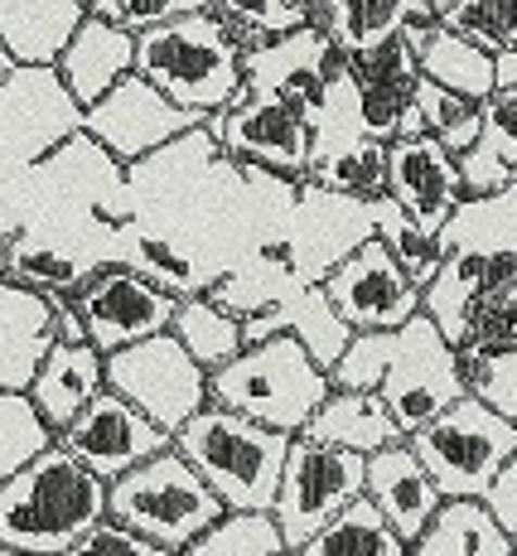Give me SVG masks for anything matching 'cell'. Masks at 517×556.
Wrapping results in <instances>:
<instances>
[{
    "instance_id": "7c38bea8",
    "label": "cell",
    "mask_w": 517,
    "mask_h": 556,
    "mask_svg": "<svg viewBox=\"0 0 517 556\" xmlns=\"http://www.w3.org/2000/svg\"><path fill=\"white\" fill-rule=\"evenodd\" d=\"M373 238L368 223V199H349V194H325V189L295 185V203L286 213L281 242L295 266V286H319L339 262H349L363 242Z\"/></svg>"
},
{
    "instance_id": "52a82bcc",
    "label": "cell",
    "mask_w": 517,
    "mask_h": 556,
    "mask_svg": "<svg viewBox=\"0 0 517 556\" xmlns=\"http://www.w3.org/2000/svg\"><path fill=\"white\" fill-rule=\"evenodd\" d=\"M406 451L426 469L440 498H474L489 489L508 459H517V421H503L489 406L459 397L440 416H430L421 431L406 435Z\"/></svg>"
},
{
    "instance_id": "4dcf8cb0",
    "label": "cell",
    "mask_w": 517,
    "mask_h": 556,
    "mask_svg": "<svg viewBox=\"0 0 517 556\" xmlns=\"http://www.w3.org/2000/svg\"><path fill=\"white\" fill-rule=\"evenodd\" d=\"M416 78L430 83V88L450 92V98H465V102H489L493 98V53L465 45V39L445 35V29H436V35L426 39V49L416 53Z\"/></svg>"
},
{
    "instance_id": "60d3db41",
    "label": "cell",
    "mask_w": 517,
    "mask_h": 556,
    "mask_svg": "<svg viewBox=\"0 0 517 556\" xmlns=\"http://www.w3.org/2000/svg\"><path fill=\"white\" fill-rule=\"evenodd\" d=\"M343 73L353 88H416V53L402 39H382L363 53H343Z\"/></svg>"
},
{
    "instance_id": "ee69618b",
    "label": "cell",
    "mask_w": 517,
    "mask_h": 556,
    "mask_svg": "<svg viewBox=\"0 0 517 556\" xmlns=\"http://www.w3.org/2000/svg\"><path fill=\"white\" fill-rule=\"evenodd\" d=\"M479 508L489 513L493 528H499L503 538L517 542V459H508V465L489 479V489L479 494Z\"/></svg>"
},
{
    "instance_id": "ab89813d",
    "label": "cell",
    "mask_w": 517,
    "mask_h": 556,
    "mask_svg": "<svg viewBox=\"0 0 517 556\" xmlns=\"http://www.w3.org/2000/svg\"><path fill=\"white\" fill-rule=\"evenodd\" d=\"M455 349H517V281L493 286L469 305Z\"/></svg>"
},
{
    "instance_id": "c3c4849f",
    "label": "cell",
    "mask_w": 517,
    "mask_h": 556,
    "mask_svg": "<svg viewBox=\"0 0 517 556\" xmlns=\"http://www.w3.org/2000/svg\"><path fill=\"white\" fill-rule=\"evenodd\" d=\"M10 68H15V63H10V53L0 49V83H5V73H10Z\"/></svg>"
},
{
    "instance_id": "7a4b0ae2",
    "label": "cell",
    "mask_w": 517,
    "mask_h": 556,
    "mask_svg": "<svg viewBox=\"0 0 517 556\" xmlns=\"http://www.w3.org/2000/svg\"><path fill=\"white\" fill-rule=\"evenodd\" d=\"M136 39L131 73L146 78L165 102L185 106V112H223L232 92L242 88V39L228 20L213 10H193V15L165 20L155 29H141Z\"/></svg>"
},
{
    "instance_id": "f907efd6",
    "label": "cell",
    "mask_w": 517,
    "mask_h": 556,
    "mask_svg": "<svg viewBox=\"0 0 517 556\" xmlns=\"http://www.w3.org/2000/svg\"><path fill=\"white\" fill-rule=\"evenodd\" d=\"M0 556H25V552H10V547H0Z\"/></svg>"
},
{
    "instance_id": "f546056e",
    "label": "cell",
    "mask_w": 517,
    "mask_h": 556,
    "mask_svg": "<svg viewBox=\"0 0 517 556\" xmlns=\"http://www.w3.org/2000/svg\"><path fill=\"white\" fill-rule=\"evenodd\" d=\"M92 276V266H83L73 252L53 248L45 238L29 232H5L0 238V281L25 286L35 295H73Z\"/></svg>"
},
{
    "instance_id": "d6a6232c",
    "label": "cell",
    "mask_w": 517,
    "mask_h": 556,
    "mask_svg": "<svg viewBox=\"0 0 517 556\" xmlns=\"http://www.w3.org/2000/svg\"><path fill=\"white\" fill-rule=\"evenodd\" d=\"M295 556H406V547L396 542V532L377 518V508L368 498H353V504L333 522H325Z\"/></svg>"
},
{
    "instance_id": "74e56055",
    "label": "cell",
    "mask_w": 517,
    "mask_h": 556,
    "mask_svg": "<svg viewBox=\"0 0 517 556\" xmlns=\"http://www.w3.org/2000/svg\"><path fill=\"white\" fill-rule=\"evenodd\" d=\"M286 542L276 532L272 513H223L213 528L185 547V556H281Z\"/></svg>"
},
{
    "instance_id": "f5cc1de1",
    "label": "cell",
    "mask_w": 517,
    "mask_h": 556,
    "mask_svg": "<svg viewBox=\"0 0 517 556\" xmlns=\"http://www.w3.org/2000/svg\"><path fill=\"white\" fill-rule=\"evenodd\" d=\"M78 5H83V10H88V0H78Z\"/></svg>"
},
{
    "instance_id": "1f68e13d",
    "label": "cell",
    "mask_w": 517,
    "mask_h": 556,
    "mask_svg": "<svg viewBox=\"0 0 517 556\" xmlns=\"http://www.w3.org/2000/svg\"><path fill=\"white\" fill-rule=\"evenodd\" d=\"M165 334L175 339L203 372H218L223 363H232L237 354H242V325H237L232 315H223L209 295H189V301H179Z\"/></svg>"
},
{
    "instance_id": "7402d4cb",
    "label": "cell",
    "mask_w": 517,
    "mask_h": 556,
    "mask_svg": "<svg viewBox=\"0 0 517 556\" xmlns=\"http://www.w3.org/2000/svg\"><path fill=\"white\" fill-rule=\"evenodd\" d=\"M503 281H517V256H469V252H445L436 276L421 286V319L436 325V334L455 349L459 325H465L469 305L483 291Z\"/></svg>"
},
{
    "instance_id": "e575fe53",
    "label": "cell",
    "mask_w": 517,
    "mask_h": 556,
    "mask_svg": "<svg viewBox=\"0 0 517 556\" xmlns=\"http://www.w3.org/2000/svg\"><path fill=\"white\" fill-rule=\"evenodd\" d=\"M455 378L469 402L517 421V349H455Z\"/></svg>"
},
{
    "instance_id": "d6986e66",
    "label": "cell",
    "mask_w": 517,
    "mask_h": 556,
    "mask_svg": "<svg viewBox=\"0 0 517 556\" xmlns=\"http://www.w3.org/2000/svg\"><path fill=\"white\" fill-rule=\"evenodd\" d=\"M363 498L377 508V518L396 532L402 547H412L421 538V528L436 518V508L445 498L436 494V484L426 479V469L416 465V455L406 451V441L387 445L363 459Z\"/></svg>"
},
{
    "instance_id": "8d00e7d4",
    "label": "cell",
    "mask_w": 517,
    "mask_h": 556,
    "mask_svg": "<svg viewBox=\"0 0 517 556\" xmlns=\"http://www.w3.org/2000/svg\"><path fill=\"white\" fill-rule=\"evenodd\" d=\"M479 106L465 102V98H450V92L430 88V83H421V78H416V88H412L416 126H421L426 136H436V146H440V151H450V155L469 151V146L479 141V126H483Z\"/></svg>"
},
{
    "instance_id": "d590c367",
    "label": "cell",
    "mask_w": 517,
    "mask_h": 556,
    "mask_svg": "<svg viewBox=\"0 0 517 556\" xmlns=\"http://www.w3.org/2000/svg\"><path fill=\"white\" fill-rule=\"evenodd\" d=\"M436 25L483 53H503L517 49V0H450Z\"/></svg>"
},
{
    "instance_id": "816d5d0a",
    "label": "cell",
    "mask_w": 517,
    "mask_h": 556,
    "mask_svg": "<svg viewBox=\"0 0 517 556\" xmlns=\"http://www.w3.org/2000/svg\"><path fill=\"white\" fill-rule=\"evenodd\" d=\"M0 189H5V169H0Z\"/></svg>"
},
{
    "instance_id": "9c48e42d",
    "label": "cell",
    "mask_w": 517,
    "mask_h": 556,
    "mask_svg": "<svg viewBox=\"0 0 517 556\" xmlns=\"http://www.w3.org/2000/svg\"><path fill=\"white\" fill-rule=\"evenodd\" d=\"M102 378H106V392H116L126 406H136L165 435H175L189 416H199L209 406V372L169 334L141 339L131 349L106 354Z\"/></svg>"
},
{
    "instance_id": "7bdbcfd3",
    "label": "cell",
    "mask_w": 517,
    "mask_h": 556,
    "mask_svg": "<svg viewBox=\"0 0 517 556\" xmlns=\"http://www.w3.org/2000/svg\"><path fill=\"white\" fill-rule=\"evenodd\" d=\"M63 556H169V552L150 547V542L136 538V532H126V528H116V522L102 518L92 532H83V538L73 542Z\"/></svg>"
},
{
    "instance_id": "cb8c5ba5",
    "label": "cell",
    "mask_w": 517,
    "mask_h": 556,
    "mask_svg": "<svg viewBox=\"0 0 517 556\" xmlns=\"http://www.w3.org/2000/svg\"><path fill=\"white\" fill-rule=\"evenodd\" d=\"M83 15L78 0H0V49L20 68H53Z\"/></svg>"
},
{
    "instance_id": "5bb4252c",
    "label": "cell",
    "mask_w": 517,
    "mask_h": 556,
    "mask_svg": "<svg viewBox=\"0 0 517 556\" xmlns=\"http://www.w3.org/2000/svg\"><path fill=\"white\" fill-rule=\"evenodd\" d=\"M333 315L349 325V334H387L421 315V291L402 276V266L387 256L377 238H368L349 262H339L319 281Z\"/></svg>"
},
{
    "instance_id": "ac0fdd59",
    "label": "cell",
    "mask_w": 517,
    "mask_h": 556,
    "mask_svg": "<svg viewBox=\"0 0 517 556\" xmlns=\"http://www.w3.org/2000/svg\"><path fill=\"white\" fill-rule=\"evenodd\" d=\"M329 59H333V49H329L325 29L300 25V29H290V35L262 39L256 49H247L242 53V83L252 92H276V98L300 102L310 112V122H315Z\"/></svg>"
},
{
    "instance_id": "484cf974",
    "label": "cell",
    "mask_w": 517,
    "mask_h": 556,
    "mask_svg": "<svg viewBox=\"0 0 517 556\" xmlns=\"http://www.w3.org/2000/svg\"><path fill=\"white\" fill-rule=\"evenodd\" d=\"M300 435L319 441V445H333V451H343V455H358V459H368V455L402 441L396 421L387 416V406L377 402L373 392H333V388Z\"/></svg>"
},
{
    "instance_id": "b9f144b4",
    "label": "cell",
    "mask_w": 517,
    "mask_h": 556,
    "mask_svg": "<svg viewBox=\"0 0 517 556\" xmlns=\"http://www.w3.org/2000/svg\"><path fill=\"white\" fill-rule=\"evenodd\" d=\"M209 10L218 20H228L232 29H252V35H290V29L310 25L315 10L300 5V0H209Z\"/></svg>"
},
{
    "instance_id": "f35d334b",
    "label": "cell",
    "mask_w": 517,
    "mask_h": 556,
    "mask_svg": "<svg viewBox=\"0 0 517 556\" xmlns=\"http://www.w3.org/2000/svg\"><path fill=\"white\" fill-rule=\"evenodd\" d=\"M49 445H53V431L39 421L35 402L25 392H0V484L10 475H20L29 459H39Z\"/></svg>"
},
{
    "instance_id": "ba28073f",
    "label": "cell",
    "mask_w": 517,
    "mask_h": 556,
    "mask_svg": "<svg viewBox=\"0 0 517 556\" xmlns=\"http://www.w3.org/2000/svg\"><path fill=\"white\" fill-rule=\"evenodd\" d=\"M203 131L223 146V155L237 165L266 169V175L281 179H305V160H310V136L315 122L300 102L276 98V92H252L242 88L232 92V102L223 112L203 116Z\"/></svg>"
},
{
    "instance_id": "f1b7e54d",
    "label": "cell",
    "mask_w": 517,
    "mask_h": 556,
    "mask_svg": "<svg viewBox=\"0 0 517 556\" xmlns=\"http://www.w3.org/2000/svg\"><path fill=\"white\" fill-rule=\"evenodd\" d=\"M406 556H517V542L503 538L474 498H445Z\"/></svg>"
},
{
    "instance_id": "836d02e7",
    "label": "cell",
    "mask_w": 517,
    "mask_h": 556,
    "mask_svg": "<svg viewBox=\"0 0 517 556\" xmlns=\"http://www.w3.org/2000/svg\"><path fill=\"white\" fill-rule=\"evenodd\" d=\"M368 223H373V238L387 248V256H392V262L402 266L406 281L421 291L430 276H436L440 256H445V252H440V242H436V232H421L387 194L368 199Z\"/></svg>"
},
{
    "instance_id": "44dd1931",
    "label": "cell",
    "mask_w": 517,
    "mask_h": 556,
    "mask_svg": "<svg viewBox=\"0 0 517 556\" xmlns=\"http://www.w3.org/2000/svg\"><path fill=\"white\" fill-rule=\"evenodd\" d=\"M131 59H136V39L116 25H102V20H88L73 29V39L63 45V53L53 59V73L59 83L68 88V98L88 112L92 102H102L116 83L131 73Z\"/></svg>"
},
{
    "instance_id": "83f0119b",
    "label": "cell",
    "mask_w": 517,
    "mask_h": 556,
    "mask_svg": "<svg viewBox=\"0 0 517 556\" xmlns=\"http://www.w3.org/2000/svg\"><path fill=\"white\" fill-rule=\"evenodd\" d=\"M440 252L517 256V185L483 199H459L436 232Z\"/></svg>"
},
{
    "instance_id": "ffe728a7",
    "label": "cell",
    "mask_w": 517,
    "mask_h": 556,
    "mask_svg": "<svg viewBox=\"0 0 517 556\" xmlns=\"http://www.w3.org/2000/svg\"><path fill=\"white\" fill-rule=\"evenodd\" d=\"M262 339H290V344L305 349V358L315 363L319 372H329L333 363L343 358L349 349V325L329 309L325 291L319 286H305V291H290L286 301H276L262 315L242 319V349L247 344H262Z\"/></svg>"
},
{
    "instance_id": "d4e9b609",
    "label": "cell",
    "mask_w": 517,
    "mask_h": 556,
    "mask_svg": "<svg viewBox=\"0 0 517 556\" xmlns=\"http://www.w3.org/2000/svg\"><path fill=\"white\" fill-rule=\"evenodd\" d=\"M49 349L53 339L45 295L0 281V392H29Z\"/></svg>"
},
{
    "instance_id": "9a60e30c",
    "label": "cell",
    "mask_w": 517,
    "mask_h": 556,
    "mask_svg": "<svg viewBox=\"0 0 517 556\" xmlns=\"http://www.w3.org/2000/svg\"><path fill=\"white\" fill-rule=\"evenodd\" d=\"M73 305L83 315L88 344L106 358L116 349H131L141 339L165 334L179 301L165 295L160 286L141 281L136 271H126V266H97L88 281L73 291Z\"/></svg>"
},
{
    "instance_id": "5b68a950",
    "label": "cell",
    "mask_w": 517,
    "mask_h": 556,
    "mask_svg": "<svg viewBox=\"0 0 517 556\" xmlns=\"http://www.w3.org/2000/svg\"><path fill=\"white\" fill-rule=\"evenodd\" d=\"M329 397V372L305 358V349L290 339H262L247 344L232 363L209 372V406L256 421L266 431L300 435L305 421Z\"/></svg>"
},
{
    "instance_id": "30bf717a",
    "label": "cell",
    "mask_w": 517,
    "mask_h": 556,
    "mask_svg": "<svg viewBox=\"0 0 517 556\" xmlns=\"http://www.w3.org/2000/svg\"><path fill=\"white\" fill-rule=\"evenodd\" d=\"M353 498H363V459L333 451V445L305 441V435H290L272 504V522L281 532L286 552H300Z\"/></svg>"
},
{
    "instance_id": "3957f363",
    "label": "cell",
    "mask_w": 517,
    "mask_h": 556,
    "mask_svg": "<svg viewBox=\"0 0 517 556\" xmlns=\"http://www.w3.org/2000/svg\"><path fill=\"white\" fill-rule=\"evenodd\" d=\"M106 518V484L73 465L59 445L0 484V547L25 556H63Z\"/></svg>"
},
{
    "instance_id": "4316f807",
    "label": "cell",
    "mask_w": 517,
    "mask_h": 556,
    "mask_svg": "<svg viewBox=\"0 0 517 556\" xmlns=\"http://www.w3.org/2000/svg\"><path fill=\"white\" fill-rule=\"evenodd\" d=\"M412 20H436L426 0H319L310 25L325 29L333 53H363L382 39H396Z\"/></svg>"
},
{
    "instance_id": "bcb514c9",
    "label": "cell",
    "mask_w": 517,
    "mask_h": 556,
    "mask_svg": "<svg viewBox=\"0 0 517 556\" xmlns=\"http://www.w3.org/2000/svg\"><path fill=\"white\" fill-rule=\"evenodd\" d=\"M49 309V339L53 344H88V329H83V315L73 305V295H45Z\"/></svg>"
},
{
    "instance_id": "8992f818",
    "label": "cell",
    "mask_w": 517,
    "mask_h": 556,
    "mask_svg": "<svg viewBox=\"0 0 517 556\" xmlns=\"http://www.w3.org/2000/svg\"><path fill=\"white\" fill-rule=\"evenodd\" d=\"M218 518L223 504L175 451L150 455L146 465L126 469L122 479L106 484V522L136 532L141 542L169 556H185L189 542Z\"/></svg>"
},
{
    "instance_id": "277c9868",
    "label": "cell",
    "mask_w": 517,
    "mask_h": 556,
    "mask_svg": "<svg viewBox=\"0 0 517 556\" xmlns=\"http://www.w3.org/2000/svg\"><path fill=\"white\" fill-rule=\"evenodd\" d=\"M286 445L290 435L242 421L223 406H203L169 435V451L203 479V489L218 498L223 513H272Z\"/></svg>"
},
{
    "instance_id": "603a6c76",
    "label": "cell",
    "mask_w": 517,
    "mask_h": 556,
    "mask_svg": "<svg viewBox=\"0 0 517 556\" xmlns=\"http://www.w3.org/2000/svg\"><path fill=\"white\" fill-rule=\"evenodd\" d=\"M102 388H106L102 354H97L92 344H53L45 354V363H39V372H35L25 397L35 402L39 421L59 435Z\"/></svg>"
},
{
    "instance_id": "4fadbf2b",
    "label": "cell",
    "mask_w": 517,
    "mask_h": 556,
    "mask_svg": "<svg viewBox=\"0 0 517 556\" xmlns=\"http://www.w3.org/2000/svg\"><path fill=\"white\" fill-rule=\"evenodd\" d=\"M203 116L185 112V106L165 102L146 78L126 73L102 102L83 112V136H92L116 165H136V160L155 155L160 146L179 141V136L199 131Z\"/></svg>"
},
{
    "instance_id": "8fae6325",
    "label": "cell",
    "mask_w": 517,
    "mask_h": 556,
    "mask_svg": "<svg viewBox=\"0 0 517 556\" xmlns=\"http://www.w3.org/2000/svg\"><path fill=\"white\" fill-rule=\"evenodd\" d=\"M83 131V106L53 68H10L0 83V169H29Z\"/></svg>"
},
{
    "instance_id": "7dc6e473",
    "label": "cell",
    "mask_w": 517,
    "mask_h": 556,
    "mask_svg": "<svg viewBox=\"0 0 517 556\" xmlns=\"http://www.w3.org/2000/svg\"><path fill=\"white\" fill-rule=\"evenodd\" d=\"M493 92H517V49L493 53Z\"/></svg>"
},
{
    "instance_id": "e0dca14e",
    "label": "cell",
    "mask_w": 517,
    "mask_h": 556,
    "mask_svg": "<svg viewBox=\"0 0 517 556\" xmlns=\"http://www.w3.org/2000/svg\"><path fill=\"white\" fill-rule=\"evenodd\" d=\"M382 194L406 213L421 232H440V223L450 218V208L459 203V175L455 155L440 151L436 136H396L387 146V175Z\"/></svg>"
},
{
    "instance_id": "2e32d148",
    "label": "cell",
    "mask_w": 517,
    "mask_h": 556,
    "mask_svg": "<svg viewBox=\"0 0 517 556\" xmlns=\"http://www.w3.org/2000/svg\"><path fill=\"white\" fill-rule=\"evenodd\" d=\"M53 445H59L73 465L88 469L92 479L112 484V479H122L126 469L146 465L150 455L169 451V435L160 431V426H150L146 416L136 412V406H126L116 392L102 388L59 435H53Z\"/></svg>"
},
{
    "instance_id": "681fc988",
    "label": "cell",
    "mask_w": 517,
    "mask_h": 556,
    "mask_svg": "<svg viewBox=\"0 0 517 556\" xmlns=\"http://www.w3.org/2000/svg\"><path fill=\"white\" fill-rule=\"evenodd\" d=\"M426 5H430V10H436V15H440V10H445V5H450V0H426Z\"/></svg>"
},
{
    "instance_id": "f6af8a7d",
    "label": "cell",
    "mask_w": 517,
    "mask_h": 556,
    "mask_svg": "<svg viewBox=\"0 0 517 556\" xmlns=\"http://www.w3.org/2000/svg\"><path fill=\"white\" fill-rule=\"evenodd\" d=\"M116 10H122L126 35H141V29H155V25H165V20L209 10V0H116Z\"/></svg>"
},
{
    "instance_id": "6da1fadb",
    "label": "cell",
    "mask_w": 517,
    "mask_h": 556,
    "mask_svg": "<svg viewBox=\"0 0 517 556\" xmlns=\"http://www.w3.org/2000/svg\"><path fill=\"white\" fill-rule=\"evenodd\" d=\"M329 388L373 392L396 421L402 441L465 397L455 378V349L421 315L387 334H353L343 358L329 368Z\"/></svg>"
}]
</instances>
